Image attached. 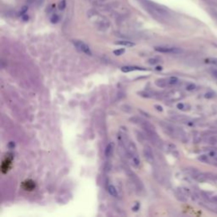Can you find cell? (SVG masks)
I'll return each mask as SVG.
<instances>
[{"instance_id":"277c9868","label":"cell","mask_w":217,"mask_h":217,"mask_svg":"<svg viewBox=\"0 0 217 217\" xmlns=\"http://www.w3.org/2000/svg\"><path fill=\"white\" fill-rule=\"evenodd\" d=\"M143 154H144V158L146 159V160L149 163H154V153L151 149V148L149 146H145L144 149H143Z\"/></svg>"},{"instance_id":"ac0fdd59","label":"cell","mask_w":217,"mask_h":217,"mask_svg":"<svg viewBox=\"0 0 217 217\" xmlns=\"http://www.w3.org/2000/svg\"><path fill=\"white\" fill-rule=\"evenodd\" d=\"M195 85L194 84H189L187 87V90H189V91H192V90H194L195 89Z\"/></svg>"},{"instance_id":"d4e9b609","label":"cell","mask_w":217,"mask_h":217,"mask_svg":"<svg viewBox=\"0 0 217 217\" xmlns=\"http://www.w3.org/2000/svg\"><path fill=\"white\" fill-rule=\"evenodd\" d=\"M156 70H158V71H161L162 70V67H160V66H157V67L155 68Z\"/></svg>"},{"instance_id":"ffe728a7","label":"cell","mask_w":217,"mask_h":217,"mask_svg":"<svg viewBox=\"0 0 217 217\" xmlns=\"http://www.w3.org/2000/svg\"><path fill=\"white\" fill-rule=\"evenodd\" d=\"M214 95L215 94H214L213 93H206L205 98H213Z\"/></svg>"},{"instance_id":"5b68a950","label":"cell","mask_w":217,"mask_h":217,"mask_svg":"<svg viewBox=\"0 0 217 217\" xmlns=\"http://www.w3.org/2000/svg\"><path fill=\"white\" fill-rule=\"evenodd\" d=\"M121 71L123 72H131L134 71H148V69L143 67H138V66H123L121 68Z\"/></svg>"},{"instance_id":"7a4b0ae2","label":"cell","mask_w":217,"mask_h":217,"mask_svg":"<svg viewBox=\"0 0 217 217\" xmlns=\"http://www.w3.org/2000/svg\"><path fill=\"white\" fill-rule=\"evenodd\" d=\"M154 49L157 52L163 53V54H181L182 52L181 48L176 47H162V46H159V47H154Z\"/></svg>"},{"instance_id":"9a60e30c","label":"cell","mask_w":217,"mask_h":217,"mask_svg":"<svg viewBox=\"0 0 217 217\" xmlns=\"http://www.w3.org/2000/svg\"><path fill=\"white\" fill-rule=\"evenodd\" d=\"M66 7V1L65 0H62L59 4V10H64Z\"/></svg>"},{"instance_id":"7c38bea8","label":"cell","mask_w":217,"mask_h":217,"mask_svg":"<svg viewBox=\"0 0 217 217\" xmlns=\"http://www.w3.org/2000/svg\"><path fill=\"white\" fill-rule=\"evenodd\" d=\"M205 62L217 66V58H208L205 59Z\"/></svg>"},{"instance_id":"d6986e66","label":"cell","mask_w":217,"mask_h":217,"mask_svg":"<svg viewBox=\"0 0 217 217\" xmlns=\"http://www.w3.org/2000/svg\"><path fill=\"white\" fill-rule=\"evenodd\" d=\"M27 9H28L27 6H23V7H22V9H21L20 14H21V15H23V14H25L26 12L27 11Z\"/></svg>"},{"instance_id":"e0dca14e","label":"cell","mask_w":217,"mask_h":217,"mask_svg":"<svg viewBox=\"0 0 217 217\" xmlns=\"http://www.w3.org/2000/svg\"><path fill=\"white\" fill-rule=\"evenodd\" d=\"M149 64H151V65H155V64H158L159 61L156 59H150L149 60Z\"/></svg>"},{"instance_id":"6da1fadb","label":"cell","mask_w":217,"mask_h":217,"mask_svg":"<svg viewBox=\"0 0 217 217\" xmlns=\"http://www.w3.org/2000/svg\"><path fill=\"white\" fill-rule=\"evenodd\" d=\"M160 125H161L163 130L165 131L169 136L172 137V138L181 139L183 141V138H185V133L180 128H177V127L174 126L173 125H170V124L166 122L160 123Z\"/></svg>"},{"instance_id":"8fae6325","label":"cell","mask_w":217,"mask_h":217,"mask_svg":"<svg viewBox=\"0 0 217 217\" xmlns=\"http://www.w3.org/2000/svg\"><path fill=\"white\" fill-rule=\"evenodd\" d=\"M178 82V78L176 76H170V78L167 79V83L168 86H174Z\"/></svg>"},{"instance_id":"2e32d148","label":"cell","mask_w":217,"mask_h":217,"mask_svg":"<svg viewBox=\"0 0 217 217\" xmlns=\"http://www.w3.org/2000/svg\"><path fill=\"white\" fill-rule=\"evenodd\" d=\"M59 16L57 15H54V16L51 17V22L53 24H56L58 21H59Z\"/></svg>"},{"instance_id":"52a82bcc","label":"cell","mask_w":217,"mask_h":217,"mask_svg":"<svg viewBox=\"0 0 217 217\" xmlns=\"http://www.w3.org/2000/svg\"><path fill=\"white\" fill-rule=\"evenodd\" d=\"M108 192H109V194H110L111 196H113V197H117V196H118L117 190H116V188H115L113 185H110L108 187Z\"/></svg>"},{"instance_id":"3957f363","label":"cell","mask_w":217,"mask_h":217,"mask_svg":"<svg viewBox=\"0 0 217 217\" xmlns=\"http://www.w3.org/2000/svg\"><path fill=\"white\" fill-rule=\"evenodd\" d=\"M73 43H74V45L77 47V49H79L80 51H82L87 55H92L91 49L87 44H84L83 42H81V41H74Z\"/></svg>"},{"instance_id":"30bf717a","label":"cell","mask_w":217,"mask_h":217,"mask_svg":"<svg viewBox=\"0 0 217 217\" xmlns=\"http://www.w3.org/2000/svg\"><path fill=\"white\" fill-rule=\"evenodd\" d=\"M155 84L159 87H166L168 86V83H167V80L166 79L157 80V81H155Z\"/></svg>"},{"instance_id":"44dd1931","label":"cell","mask_w":217,"mask_h":217,"mask_svg":"<svg viewBox=\"0 0 217 217\" xmlns=\"http://www.w3.org/2000/svg\"><path fill=\"white\" fill-rule=\"evenodd\" d=\"M184 106H185V105H184L183 103H178L177 104V108L179 110H183V109H184Z\"/></svg>"},{"instance_id":"ba28073f","label":"cell","mask_w":217,"mask_h":217,"mask_svg":"<svg viewBox=\"0 0 217 217\" xmlns=\"http://www.w3.org/2000/svg\"><path fill=\"white\" fill-rule=\"evenodd\" d=\"M113 143L112 142H110L108 145H107L106 149H105V155L107 157H110L112 155V153H113Z\"/></svg>"},{"instance_id":"7402d4cb","label":"cell","mask_w":217,"mask_h":217,"mask_svg":"<svg viewBox=\"0 0 217 217\" xmlns=\"http://www.w3.org/2000/svg\"><path fill=\"white\" fill-rule=\"evenodd\" d=\"M155 109L159 111H163V108L159 105H155Z\"/></svg>"},{"instance_id":"8992f818","label":"cell","mask_w":217,"mask_h":217,"mask_svg":"<svg viewBox=\"0 0 217 217\" xmlns=\"http://www.w3.org/2000/svg\"><path fill=\"white\" fill-rule=\"evenodd\" d=\"M206 141H207V142L209 143L210 145H215V144H217V136H215V135L208 136Z\"/></svg>"},{"instance_id":"4fadbf2b","label":"cell","mask_w":217,"mask_h":217,"mask_svg":"<svg viewBox=\"0 0 217 217\" xmlns=\"http://www.w3.org/2000/svg\"><path fill=\"white\" fill-rule=\"evenodd\" d=\"M198 159L200 160V161L204 162V163H208V164H209V155H201L200 157H198Z\"/></svg>"},{"instance_id":"603a6c76","label":"cell","mask_w":217,"mask_h":217,"mask_svg":"<svg viewBox=\"0 0 217 217\" xmlns=\"http://www.w3.org/2000/svg\"><path fill=\"white\" fill-rule=\"evenodd\" d=\"M212 74H213L215 77H216V78H217V71H212Z\"/></svg>"},{"instance_id":"9c48e42d","label":"cell","mask_w":217,"mask_h":217,"mask_svg":"<svg viewBox=\"0 0 217 217\" xmlns=\"http://www.w3.org/2000/svg\"><path fill=\"white\" fill-rule=\"evenodd\" d=\"M115 44L121 45V46H125V47H133V46H135V44L129 42V41H119L117 43H115Z\"/></svg>"},{"instance_id":"cb8c5ba5","label":"cell","mask_w":217,"mask_h":217,"mask_svg":"<svg viewBox=\"0 0 217 217\" xmlns=\"http://www.w3.org/2000/svg\"><path fill=\"white\" fill-rule=\"evenodd\" d=\"M28 16H23V20H28Z\"/></svg>"},{"instance_id":"5bb4252c","label":"cell","mask_w":217,"mask_h":217,"mask_svg":"<svg viewBox=\"0 0 217 217\" xmlns=\"http://www.w3.org/2000/svg\"><path fill=\"white\" fill-rule=\"evenodd\" d=\"M113 53H114V55H117V56L121 55V54H123L125 53V48H120V49H116V50H114Z\"/></svg>"}]
</instances>
